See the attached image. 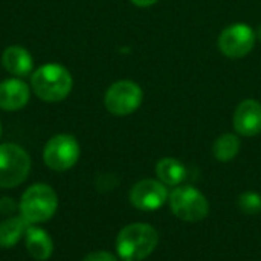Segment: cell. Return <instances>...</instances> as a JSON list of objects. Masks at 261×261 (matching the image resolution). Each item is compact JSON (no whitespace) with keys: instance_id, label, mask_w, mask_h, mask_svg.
Segmentation results:
<instances>
[{"instance_id":"6da1fadb","label":"cell","mask_w":261,"mask_h":261,"mask_svg":"<svg viewBox=\"0 0 261 261\" xmlns=\"http://www.w3.org/2000/svg\"><path fill=\"white\" fill-rule=\"evenodd\" d=\"M159 243L158 231L148 223H132L116 239V252L122 261H141L153 254Z\"/></svg>"},{"instance_id":"7a4b0ae2","label":"cell","mask_w":261,"mask_h":261,"mask_svg":"<svg viewBox=\"0 0 261 261\" xmlns=\"http://www.w3.org/2000/svg\"><path fill=\"white\" fill-rule=\"evenodd\" d=\"M72 76L69 70L60 64H44L38 67L31 78V86L41 101H63L72 90Z\"/></svg>"},{"instance_id":"3957f363","label":"cell","mask_w":261,"mask_h":261,"mask_svg":"<svg viewBox=\"0 0 261 261\" xmlns=\"http://www.w3.org/2000/svg\"><path fill=\"white\" fill-rule=\"evenodd\" d=\"M58 210V196L52 187L46 184L31 185L21 196L18 203L20 216L29 223H44L54 217Z\"/></svg>"},{"instance_id":"277c9868","label":"cell","mask_w":261,"mask_h":261,"mask_svg":"<svg viewBox=\"0 0 261 261\" xmlns=\"http://www.w3.org/2000/svg\"><path fill=\"white\" fill-rule=\"evenodd\" d=\"M29 154L17 144L0 145V188H15L28 179Z\"/></svg>"},{"instance_id":"5b68a950","label":"cell","mask_w":261,"mask_h":261,"mask_svg":"<svg viewBox=\"0 0 261 261\" xmlns=\"http://www.w3.org/2000/svg\"><path fill=\"white\" fill-rule=\"evenodd\" d=\"M170 208L173 214L184 222H200L210 213V203L206 197L194 187H176L168 196Z\"/></svg>"},{"instance_id":"8992f818","label":"cell","mask_w":261,"mask_h":261,"mask_svg":"<svg viewBox=\"0 0 261 261\" xmlns=\"http://www.w3.org/2000/svg\"><path fill=\"white\" fill-rule=\"evenodd\" d=\"M142 102V89L128 80L113 83L104 96L106 109L116 116L132 115L139 109Z\"/></svg>"},{"instance_id":"52a82bcc","label":"cell","mask_w":261,"mask_h":261,"mask_svg":"<svg viewBox=\"0 0 261 261\" xmlns=\"http://www.w3.org/2000/svg\"><path fill=\"white\" fill-rule=\"evenodd\" d=\"M80 159V145L70 135H57L50 138L43 150L44 164L54 171H66Z\"/></svg>"},{"instance_id":"ba28073f","label":"cell","mask_w":261,"mask_h":261,"mask_svg":"<svg viewBox=\"0 0 261 261\" xmlns=\"http://www.w3.org/2000/svg\"><path fill=\"white\" fill-rule=\"evenodd\" d=\"M257 34L245 23H234L225 28L219 37V49L229 58H242L255 46Z\"/></svg>"},{"instance_id":"9c48e42d","label":"cell","mask_w":261,"mask_h":261,"mask_svg":"<svg viewBox=\"0 0 261 261\" xmlns=\"http://www.w3.org/2000/svg\"><path fill=\"white\" fill-rule=\"evenodd\" d=\"M168 199L165 185L161 180L144 179L138 182L130 191V202L141 211L159 210Z\"/></svg>"},{"instance_id":"30bf717a","label":"cell","mask_w":261,"mask_h":261,"mask_svg":"<svg viewBox=\"0 0 261 261\" xmlns=\"http://www.w3.org/2000/svg\"><path fill=\"white\" fill-rule=\"evenodd\" d=\"M234 128L242 136H257L261 133V104L255 99L242 101L234 112Z\"/></svg>"},{"instance_id":"8fae6325","label":"cell","mask_w":261,"mask_h":261,"mask_svg":"<svg viewBox=\"0 0 261 261\" xmlns=\"http://www.w3.org/2000/svg\"><path fill=\"white\" fill-rule=\"evenodd\" d=\"M29 101V87L20 80H6L0 83V109L15 112Z\"/></svg>"},{"instance_id":"7c38bea8","label":"cell","mask_w":261,"mask_h":261,"mask_svg":"<svg viewBox=\"0 0 261 261\" xmlns=\"http://www.w3.org/2000/svg\"><path fill=\"white\" fill-rule=\"evenodd\" d=\"M24 243L29 255L37 261L49 260L54 252V243L50 236L44 229L34 225H29V228L26 229Z\"/></svg>"},{"instance_id":"4fadbf2b","label":"cell","mask_w":261,"mask_h":261,"mask_svg":"<svg viewBox=\"0 0 261 261\" xmlns=\"http://www.w3.org/2000/svg\"><path fill=\"white\" fill-rule=\"evenodd\" d=\"M2 63L5 69L15 75V76H24L32 72V57L31 54L21 47V46H9L5 49L2 55Z\"/></svg>"},{"instance_id":"5bb4252c","label":"cell","mask_w":261,"mask_h":261,"mask_svg":"<svg viewBox=\"0 0 261 261\" xmlns=\"http://www.w3.org/2000/svg\"><path fill=\"white\" fill-rule=\"evenodd\" d=\"M156 174L164 185L177 187L187 177L185 165L174 158H164L156 165Z\"/></svg>"},{"instance_id":"9a60e30c","label":"cell","mask_w":261,"mask_h":261,"mask_svg":"<svg viewBox=\"0 0 261 261\" xmlns=\"http://www.w3.org/2000/svg\"><path fill=\"white\" fill-rule=\"evenodd\" d=\"M29 223L21 217H9L0 223V248H12L15 246L21 237L26 234Z\"/></svg>"},{"instance_id":"2e32d148","label":"cell","mask_w":261,"mask_h":261,"mask_svg":"<svg viewBox=\"0 0 261 261\" xmlns=\"http://www.w3.org/2000/svg\"><path fill=\"white\" fill-rule=\"evenodd\" d=\"M240 151V139L232 133H225L213 145V153L217 161L229 162L232 161Z\"/></svg>"},{"instance_id":"e0dca14e","label":"cell","mask_w":261,"mask_h":261,"mask_svg":"<svg viewBox=\"0 0 261 261\" xmlns=\"http://www.w3.org/2000/svg\"><path fill=\"white\" fill-rule=\"evenodd\" d=\"M239 208L248 216H257L261 211V196L255 191H246L239 197Z\"/></svg>"},{"instance_id":"ac0fdd59","label":"cell","mask_w":261,"mask_h":261,"mask_svg":"<svg viewBox=\"0 0 261 261\" xmlns=\"http://www.w3.org/2000/svg\"><path fill=\"white\" fill-rule=\"evenodd\" d=\"M83 261H118V258L107 251H95L87 254Z\"/></svg>"},{"instance_id":"d6986e66","label":"cell","mask_w":261,"mask_h":261,"mask_svg":"<svg viewBox=\"0 0 261 261\" xmlns=\"http://www.w3.org/2000/svg\"><path fill=\"white\" fill-rule=\"evenodd\" d=\"M14 208H15V205H14V199H9V197H3V199H0V211H2L3 214H9Z\"/></svg>"},{"instance_id":"ffe728a7","label":"cell","mask_w":261,"mask_h":261,"mask_svg":"<svg viewBox=\"0 0 261 261\" xmlns=\"http://www.w3.org/2000/svg\"><path fill=\"white\" fill-rule=\"evenodd\" d=\"M156 2L158 0H132V3L136 5V6H139V8H148V6L154 5Z\"/></svg>"},{"instance_id":"44dd1931","label":"cell","mask_w":261,"mask_h":261,"mask_svg":"<svg viewBox=\"0 0 261 261\" xmlns=\"http://www.w3.org/2000/svg\"><path fill=\"white\" fill-rule=\"evenodd\" d=\"M258 37H260V38H261V28H260V29H258Z\"/></svg>"},{"instance_id":"7402d4cb","label":"cell","mask_w":261,"mask_h":261,"mask_svg":"<svg viewBox=\"0 0 261 261\" xmlns=\"http://www.w3.org/2000/svg\"><path fill=\"white\" fill-rule=\"evenodd\" d=\"M0 136H2V122H0Z\"/></svg>"}]
</instances>
